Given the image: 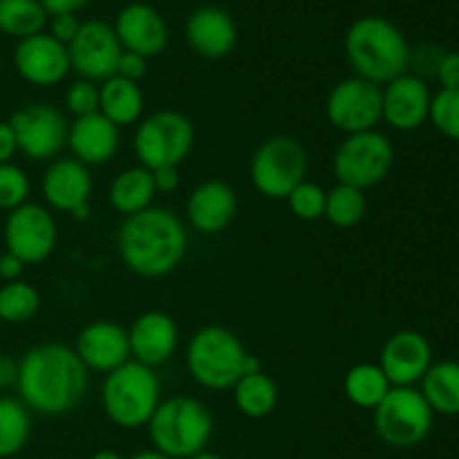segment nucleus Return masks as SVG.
Here are the masks:
<instances>
[{
    "mask_svg": "<svg viewBox=\"0 0 459 459\" xmlns=\"http://www.w3.org/2000/svg\"><path fill=\"white\" fill-rule=\"evenodd\" d=\"M16 390L27 411L36 415H67L88 393V368L74 348L63 343L34 345L18 361Z\"/></svg>",
    "mask_w": 459,
    "mask_h": 459,
    "instance_id": "f257e3e1",
    "label": "nucleus"
},
{
    "mask_svg": "<svg viewBox=\"0 0 459 459\" xmlns=\"http://www.w3.org/2000/svg\"><path fill=\"white\" fill-rule=\"evenodd\" d=\"M188 233L182 220L164 206L134 213L117 233L121 263L142 278H164L182 264Z\"/></svg>",
    "mask_w": 459,
    "mask_h": 459,
    "instance_id": "f03ea898",
    "label": "nucleus"
},
{
    "mask_svg": "<svg viewBox=\"0 0 459 459\" xmlns=\"http://www.w3.org/2000/svg\"><path fill=\"white\" fill-rule=\"evenodd\" d=\"M343 52L354 76L377 85L390 83L411 70L412 49L406 34L384 16H361L348 27Z\"/></svg>",
    "mask_w": 459,
    "mask_h": 459,
    "instance_id": "7ed1b4c3",
    "label": "nucleus"
},
{
    "mask_svg": "<svg viewBox=\"0 0 459 459\" xmlns=\"http://www.w3.org/2000/svg\"><path fill=\"white\" fill-rule=\"evenodd\" d=\"M148 435L161 455L170 459H191L202 453L213 435V415L193 397L166 399L148 421Z\"/></svg>",
    "mask_w": 459,
    "mask_h": 459,
    "instance_id": "20e7f679",
    "label": "nucleus"
},
{
    "mask_svg": "<svg viewBox=\"0 0 459 459\" xmlns=\"http://www.w3.org/2000/svg\"><path fill=\"white\" fill-rule=\"evenodd\" d=\"M161 403V384L155 370L142 363H124L106 375L101 385V406L108 420L126 430L148 426Z\"/></svg>",
    "mask_w": 459,
    "mask_h": 459,
    "instance_id": "39448f33",
    "label": "nucleus"
},
{
    "mask_svg": "<svg viewBox=\"0 0 459 459\" xmlns=\"http://www.w3.org/2000/svg\"><path fill=\"white\" fill-rule=\"evenodd\" d=\"M249 352L231 330L204 325L186 345V368L191 379L206 390H229L247 375Z\"/></svg>",
    "mask_w": 459,
    "mask_h": 459,
    "instance_id": "423d86ee",
    "label": "nucleus"
},
{
    "mask_svg": "<svg viewBox=\"0 0 459 459\" xmlns=\"http://www.w3.org/2000/svg\"><path fill=\"white\" fill-rule=\"evenodd\" d=\"M249 175L260 195L269 200H287V195L300 182H305L307 151L299 139L290 134L264 139L251 157Z\"/></svg>",
    "mask_w": 459,
    "mask_h": 459,
    "instance_id": "0eeeda50",
    "label": "nucleus"
},
{
    "mask_svg": "<svg viewBox=\"0 0 459 459\" xmlns=\"http://www.w3.org/2000/svg\"><path fill=\"white\" fill-rule=\"evenodd\" d=\"M195 143L191 119L178 110H157L143 117L134 130L133 151L139 166L148 170L179 166Z\"/></svg>",
    "mask_w": 459,
    "mask_h": 459,
    "instance_id": "6e6552de",
    "label": "nucleus"
},
{
    "mask_svg": "<svg viewBox=\"0 0 459 459\" xmlns=\"http://www.w3.org/2000/svg\"><path fill=\"white\" fill-rule=\"evenodd\" d=\"M394 164L393 142L379 130L345 134L332 155V173L339 184L361 188H375L390 175Z\"/></svg>",
    "mask_w": 459,
    "mask_h": 459,
    "instance_id": "1a4fd4ad",
    "label": "nucleus"
},
{
    "mask_svg": "<svg viewBox=\"0 0 459 459\" xmlns=\"http://www.w3.org/2000/svg\"><path fill=\"white\" fill-rule=\"evenodd\" d=\"M375 430L393 448H415L433 429L435 412L417 388H390L375 408Z\"/></svg>",
    "mask_w": 459,
    "mask_h": 459,
    "instance_id": "9d476101",
    "label": "nucleus"
},
{
    "mask_svg": "<svg viewBox=\"0 0 459 459\" xmlns=\"http://www.w3.org/2000/svg\"><path fill=\"white\" fill-rule=\"evenodd\" d=\"M16 137L18 152L34 161H49L67 146L65 115L49 103H27L7 121Z\"/></svg>",
    "mask_w": 459,
    "mask_h": 459,
    "instance_id": "9b49d317",
    "label": "nucleus"
},
{
    "mask_svg": "<svg viewBox=\"0 0 459 459\" xmlns=\"http://www.w3.org/2000/svg\"><path fill=\"white\" fill-rule=\"evenodd\" d=\"M325 117L343 134L368 133L381 124V85L361 76H348L330 90Z\"/></svg>",
    "mask_w": 459,
    "mask_h": 459,
    "instance_id": "f8f14e48",
    "label": "nucleus"
},
{
    "mask_svg": "<svg viewBox=\"0 0 459 459\" xmlns=\"http://www.w3.org/2000/svg\"><path fill=\"white\" fill-rule=\"evenodd\" d=\"M58 227L54 215L43 204L25 202L9 211L4 220V249L25 264H39L54 254Z\"/></svg>",
    "mask_w": 459,
    "mask_h": 459,
    "instance_id": "ddd939ff",
    "label": "nucleus"
},
{
    "mask_svg": "<svg viewBox=\"0 0 459 459\" xmlns=\"http://www.w3.org/2000/svg\"><path fill=\"white\" fill-rule=\"evenodd\" d=\"M121 52H124V48L117 39L115 27L106 21H99V18L81 22L79 34L67 45L72 70L81 79H88L92 83H99V81L103 83L110 76H115Z\"/></svg>",
    "mask_w": 459,
    "mask_h": 459,
    "instance_id": "4468645a",
    "label": "nucleus"
},
{
    "mask_svg": "<svg viewBox=\"0 0 459 459\" xmlns=\"http://www.w3.org/2000/svg\"><path fill=\"white\" fill-rule=\"evenodd\" d=\"M40 193L49 209L70 213L76 220L90 218V195H92V175L88 166L70 160H54L40 179Z\"/></svg>",
    "mask_w": 459,
    "mask_h": 459,
    "instance_id": "2eb2a0df",
    "label": "nucleus"
},
{
    "mask_svg": "<svg viewBox=\"0 0 459 459\" xmlns=\"http://www.w3.org/2000/svg\"><path fill=\"white\" fill-rule=\"evenodd\" d=\"M430 99L433 92L426 79L406 72L381 85V119L399 133H412L429 121Z\"/></svg>",
    "mask_w": 459,
    "mask_h": 459,
    "instance_id": "dca6fc26",
    "label": "nucleus"
},
{
    "mask_svg": "<svg viewBox=\"0 0 459 459\" xmlns=\"http://www.w3.org/2000/svg\"><path fill=\"white\" fill-rule=\"evenodd\" d=\"M433 366V348L421 332L402 330L388 336L379 354V368L393 388H415Z\"/></svg>",
    "mask_w": 459,
    "mask_h": 459,
    "instance_id": "f3484780",
    "label": "nucleus"
},
{
    "mask_svg": "<svg viewBox=\"0 0 459 459\" xmlns=\"http://www.w3.org/2000/svg\"><path fill=\"white\" fill-rule=\"evenodd\" d=\"M13 67L22 81L40 88L61 83L72 70L67 45L58 43L48 31L18 40L13 49Z\"/></svg>",
    "mask_w": 459,
    "mask_h": 459,
    "instance_id": "a211bd4d",
    "label": "nucleus"
},
{
    "mask_svg": "<svg viewBox=\"0 0 459 459\" xmlns=\"http://www.w3.org/2000/svg\"><path fill=\"white\" fill-rule=\"evenodd\" d=\"M112 27L121 48L143 58L160 56L169 45V25L148 3H128L121 7Z\"/></svg>",
    "mask_w": 459,
    "mask_h": 459,
    "instance_id": "6ab92c4d",
    "label": "nucleus"
},
{
    "mask_svg": "<svg viewBox=\"0 0 459 459\" xmlns=\"http://www.w3.org/2000/svg\"><path fill=\"white\" fill-rule=\"evenodd\" d=\"M188 48L202 58L218 61L229 56L238 43V25L227 9L218 4H202L188 13L184 25Z\"/></svg>",
    "mask_w": 459,
    "mask_h": 459,
    "instance_id": "aec40b11",
    "label": "nucleus"
},
{
    "mask_svg": "<svg viewBox=\"0 0 459 459\" xmlns=\"http://www.w3.org/2000/svg\"><path fill=\"white\" fill-rule=\"evenodd\" d=\"M179 330L173 316L160 309H151V312L139 314L133 321L128 330V343H130V359L142 366L160 368L178 350Z\"/></svg>",
    "mask_w": 459,
    "mask_h": 459,
    "instance_id": "412c9836",
    "label": "nucleus"
},
{
    "mask_svg": "<svg viewBox=\"0 0 459 459\" xmlns=\"http://www.w3.org/2000/svg\"><path fill=\"white\" fill-rule=\"evenodd\" d=\"M76 357L85 368L110 375L130 361L128 330L115 321H92L79 332L74 345Z\"/></svg>",
    "mask_w": 459,
    "mask_h": 459,
    "instance_id": "4be33fe9",
    "label": "nucleus"
},
{
    "mask_svg": "<svg viewBox=\"0 0 459 459\" xmlns=\"http://www.w3.org/2000/svg\"><path fill=\"white\" fill-rule=\"evenodd\" d=\"M238 215V195L222 179H206L186 200L188 224L202 236L227 231Z\"/></svg>",
    "mask_w": 459,
    "mask_h": 459,
    "instance_id": "5701e85b",
    "label": "nucleus"
},
{
    "mask_svg": "<svg viewBox=\"0 0 459 459\" xmlns=\"http://www.w3.org/2000/svg\"><path fill=\"white\" fill-rule=\"evenodd\" d=\"M67 148L83 166L108 164L119 151V128L101 112L76 117L67 130Z\"/></svg>",
    "mask_w": 459,
    "mask_h": 459,
    "instance_id": "b1692460",
    "label": "nucleus"
},
{
    "mask_svg": "<svg viewBox=\"0 0 459 459\" xmlns=\"http://www.w3.org/2000/svg\"><path fill=\"white\" fill-rule=\"evenodd\" d=\"M143 92L139 83L121 76H110L99 85V112L117 128H128L142 121L143 115Z\"/></svg>",
    "mask_w": 459,
    "mask_h": 459,
    "instance_id": "393cba45",
    "label": "nucleus"
},
{
    "mask_svg": "<svg viewBox=\"0 0 459 459\" xmlns=\"http://www.w3.org/2000/svg\"><path fill=\"white\" fill-rule=\"evenodd\" d=\"M155 182H152V173L143 166H130V169L121 170L115 179H112L110 188H108V200L110 206L121 213L124 218H130L134 213L151 209L152 200H155Z\"/></svg>",
    "mask_w": 459,
    "mask_h": 459,
    "instance_id": "a878e982",
    "label": "nucleus"
},
{
    "mask_svg": "<svg viewBox=\"0 0 459 459\" xmlns=\"http://www.w3.org/2000/svg\"><path fill=\"white\" fill-rule=\"evenodd\" d=\"M420 393L435 415H459V363L437 361L420 381Z\"/></svg>",
    "mask_w": 459,
    "mask_h": 459,
    "instance_id": "bb28decb",
    "label": "nucleus"
},
{
    "mask_svg": "<svg viewBox=\"0 0 459 459\" xmlns=\"http://www.w3.org/2000/svg\"><path fill=\"white\" fill-rule=\"evenodd\" d=\"M233 402L236 408L249 420H263L269 417L278 406V385L264 370L245 375L233 385Z\"/></svg>",
    "mask_w": 459,
    "mask_h": 459,
    "instance_id": "cd10ccee",
    "label": "nucleus"
},
{
    "mask_svg": "<svg viewBox=\"0 0 459 459\" xmlns=\"http://www.w3.org/2000/svg\"><path fill=\"white\" fill-rule=\"evenodd\" d=\"M390 381L379 368V363H357L345 372L343 393L350 403L366 411H375L385 394L390 393Z\"/></svg>",
    "mask_w": 459,
    "mask_h": 459,
    "instance_id": "c85d7f7f",
    "label": "nucleus"
},
{
    "mask_svg": "<svg viewBox=\"0 0 459 459\" xmlns=\"http://www.w3.org/2000/svg\"><path fill=\"white\" fill-rule=\"evenodd\" d=\"M49 16L40 0H0V31L12 39H30L48 27Z\"/></svg>",
    "mask_w": 459,
    "mask_h": 459,
    "instance_id": "c756f323",
    "label": "nucleus"
},
{
    "mask_svg": "<svg viewBox=\"0 0 459 459\" xmlns=\"http://www.w3.org/2000/svg\"><path fill=\"white\" fill-rule=\"evenodd\" d=\"M31 417L21 399L0 397V459L18 455L30 442Z\"/></svg>",
    "mask_w": 459,
    "mask_h": 459,
    "instance_id": "7c9ffc66",
    "label": "nucleus"
},
{
    "mask_svg": "<svg viewBox=\"0 0 459 459\" xmlns=\"http://www.w3.org/2000/svg\"><path fill=\"white\" fill-rule=\"evenodd\" d=\"M368 211V197L361 188L348 186V184H336L327 191L325 197V215L323 218L339 229L357 227Z\"/></svg>",
    "mask_w": 459,
    "mask_h": 459,
    "instance_id": "2f4dec72",
    "label": "nucleus"
},
{
    "mask_svg": "<svg viewBox=\"0 0 459 459\" xmlns=\"http://www.w3.org/2000/svg\"><path fill=\"white\" fill-rule=\"evenodd\" d=\"M40 296L30 282L13 281L0 287V321L21 325L39 314Z\"/></svg>",
    "mask_w": 459,
    "mask_h": 459,
    "instance_id": "473e14b6",
    "label": "nucleus"
},
{
    "mask_svg": "<svg viewBox=\"0 0 459 459\" xmlns=\"http://www.w3.org/2000/svg\"><path fill=\"white\" fill-rule=\"evenodd\" d=\"M429 121L444 137L459 142V88H439L430 99Z\"/></svg>",
    "mask_w": 459,
    "mask_h": 459,
    "instance_id": "72a5a7b5",
    "label": "nucleus"
},
{
    "mask_svg": "<svg viewBox=\"0 0 459 459\" xmlns=\"http://www.w3.org/2000/svg\"><path fill=\"white\" fill-rule=\"evenodd\" d=\"M325 188L305 179L287 195V206L299 220L314 222V220H321L325 215Z\"/></svg>",
    "mask_w": 459,
    "mask_h": 459,
    "instance_id": "f704fd0d",
    "label": "nucleus"
},
{
    "mask_svg": "<svg viewBox=\"0 0 459 459\" xmlns=\"http://www.w3.org/2000/svg\"><path fill=\"white\" fill-rule=\"evenodd\" d=\"M30 197V178L16 164H0V211H13Z\"/></svg>",
    "mask_w": 459,
    "mask_h": 459,
    "instance_id": "c9c22d12",
    "label": "nucleus"
},
{
    "mask_svg": "<svg viewBox=\"0 0 459 459\" xmlns=\"http://www.w3.org/2000/svg\"><path fill=\"white\" fill-rule=\"evenodd\" d=\"M65 108L70 115L88 117L99 112V85L88 79H79L65 90Z\"/></svg>",
    "mask_w": 459,
    "mask_h": 459,
    "instance_id": "e433bc0d",
    "label": "nucleus"
},
{
    "mask_svg": "<svg viewBox=\"0 0 459 459\" xmlns=\"http://www.w3.org/2000/svg\"><path fill=\"white\" fill-rule=\"evenodd\" d=\"M48 25V34L54 36L63 45H70L81 30V21L76 18V13H56V16H49Z\"/></svg>",
    "mask_w": 459,
    "mask_h": 459,
    "instance_id": "4c0bfd02",
    "label": "nucleus"
},
{
    "mask_svg": "<svg viewBox=\"0 0 459 459\" xmlns=\"http://www.w3.org/2000/svg\"><path fill=\"white\" fill-rule=\"evenodd\" d=\"M148 72V58L139 56V54L134 52H121L119 61H117V76H121V79H128V81H134V83H139V81L146 76Z\"/></svg>",
    "mask_w": 459,
    "mask_h": 459,
    "instance_id": "58836bf2",
    "label": "nucleus"
},
{
    "mask_svg": "<svg viewBox=\"0 0 459 459\" xmlns=\"http://www.w3.org/2000/svg\"><path fill=\"white\" fill-rule=\"evenodd\" d=\"M435 79L439 81L442 88L457 90L459 88V52H444L435 70Z\"/></svg>",
    "mask_w": 459,
    "mask_h": 459,
    "instance_id": "ea45409f",
    "label": "nucleus"
},
{
    "mask_svg": "<svg viewBox=\"0 0 459 459\" xmlns=\"http://www.w3.org/2000/svg\"><path fill=\"white\" fill-rule=\"evenodd\" d=\"M152 173V182H155V191L157 193H169L178 191L179 188V166H161V169L151 170Z\"/></svg>",
    "mask_w": 459,
    "mask_h": 459,
    "instance_id": "a19ab883",
    "label": "nucleus"
},
{
    "mask_svg": "<svg viewBox=\"0 0 459 459\" xmlns=\"http://www.w3.org/2000/svg\"><path fill=\"white\" fill-rule=\"evenodd\" d=\"M25 267L27 264L22 263L21 258H16L13 254H9V251H4V254L0 255V278H3L4 282L21 281Z\"/></svg>",
    "mask_w": 459,
    "mask_h": 459,
    "instance_id": "79ce46f5",
    "label": "nucleus"
},
{
    "mask_svg": "<svg viewBox=\"0 0 459 459\" xmlns=\"http://www.w3.org/2000/svg\"><path fill=\"white\" fill-rule=\"evenodd\" d=\"M18 152L16 137L7 121H0V164H9L12 157Z\"/></svg>",
    "mask_w": 459,
    "mask_h": 459,
    "instance_id": "37998d69",
    "label": "nucleus"
},
{
    "mask_svg": "<svg viewBox=\"0 0 459 459\" xmlns=\"http://www.w3.org/2000/svg\"><path fill=\"white\" fill-rule=\"evenodd\" d=\"M18 381V361L7 352H0V390L12 388Z\"/></svg>",
    "mask_w": 459,
    "mask_h": 459,
    "instance_id": "c03bdc74",
    "label": "nucleus"
},
{
    "mask_svg": "<svg viewBox=\"0 0 459 459\" xmlns=\"http://www.w3.org/2000/svg\"><path fill=\"white\" fill-rule=\"evenodd\" d=\"M90 0H40L48 16H56V13H76L88 4Z\"/></svg>",
    "mask_w": 459,
    "mask_h": 459,
    "instance_id": "a18cd8bd",
    "label": "nucleus"
},
{
    "mask_svg": "<svg viewBox=\"0 0 459 459\" xmlns=\"http://www.w3.org/2000/svg\"><path fill=\"white\" fill-rule=\"evenodd\" d=\"M130 459H170V457L161 455L160 451H155V448H152V451H142V453H137V455H133Z\"/></svg>",
    "mask_w": 459,
    "mask_h": 459,
    "instance_id": "49530a36",
    "label": "nucleus"
},
{
    "mask_svg": "<svg viewBox=\"0 0 459 459\" xmlns=\"http://www.w3.org/2000/svg\"><path fill=\"white\" fill-rule=\"evenodd\" d=\"M92 459H124L117 451H99L94 453Z\"/></svg>",
    "mask_w": 459,
    "mask_h": 459,
    "instance_id": "de8ad7c7",
    "label": "nucleus"
},
{
    "mask_svg": "<svg viewBox=\"0 0 459 459\" xmlns=\"http://www.w3.org/2000/svg\"><path fill=\"white\" fill-rule=\"evenodd\" d=\"M191 459H224V457L215 455V453H206V451H202V453H197V455H193Z\"/></svg>",
    "mask_w": 459,
    "mask_h": 459,
    "instance_id": "09e8293b",
    "label": "nucleus"
}]
</instances>
